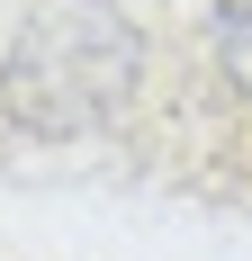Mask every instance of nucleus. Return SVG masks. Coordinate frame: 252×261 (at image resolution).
I'll use <instances>...</instances> for the list:
<instances>
[{"mask_svg": "<svg viewBox=\"0 0 252 261\" xmlns=\"http://www.w3.org/2000/svg\"><path fill=\"white\" fill-rule=\"evenodd\" d=\"M135 81H144V36L117 0H27V18L0 45V108L45 144L108 135L135 108Z\"/></svg>", "mask_w": 252, "mask_h": 261, "instance_id": "f257e3e1", "label": "nucleus"}, {"mask_svg": "<svg viewBox=\"0 0 252 261\" xmlns=\"http://www.w3.org/2000/svg\"><path fill=\"white\" fill-rule=\"evenodd\" d=\"M216 54H225V72L243 81V99H252V0H225L216 9Z\"/></svg>", "mask_w": 252, "mask_h": 261, "instance_id": "f03ea898", "label": "nucleus"}]
</instances>
